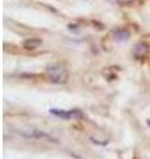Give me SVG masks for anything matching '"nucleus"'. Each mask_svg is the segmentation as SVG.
I'll return each mask as SVG.
<instances>
[{
    "mask_svg": "<svg viewBox=\"0 0 150 159\" xmlns=\"http://www.w3.org/2000/svg\"><path fill=\"white\" fill-rule=\"evenodd\" d=\"M46 76L50 82L57 84V85H62V84L67 82L69 72L66 66L62 65L61 62H53L46 66Z\"/></svg>",
    "mask_w": 150,
    "mask_h": 159,
    "instance_id": "1",
    "label": "nucleus"
},
{
    "mask_svg": "<svg viewBox=\"0 0 150 159\" xmlns=\"http://www.w3.org/2000/svg\"><path fill=\"white\" fill-rule=\"evenodd\" d=\"M19 134L28 139H36V141H48V142H58L57 138L52 137L50 134L45 133L38 129H31V130H20Z\"/></svg>",
    "mask_w": 150,
    "mask_h": 159,
    "instance_id": "2",
    "label": "nucleus"
},
{
    "mask_svg": "<svg viewBox=\"0 0 150 159\" xmlns=\"http://www.w3.org/2000/svg\"><path fill=\"white\" fill-rule=\"evenodd\" d=\"M50 114H53V116H56L61 119H83L84 118V113L81 110V109H70V110H63V109H57V107H52L50 109Z\"/></svg>",
    "mask_w": 150,
    "mask_h": 159,
    "instance_id": "3",
    "label": "nucleus"
},
{
    "mask_svg": "<svg viewBox=\"0 0 150 159\" xmlns=\"http://www.w3.org/2000/svg\"><path fill=\"white\" fill-rule=\"evenodd\" d=\"M149 53V47L145 43H137L133 48V56L137 60H144Z\"/></svg>",
    "mask_w": 150,
    "mask_h": 159,
    "instance_id": "4",
    "label": "nucleus"
},
{
    "mask_svg": "<svg viewBox=\"0 0 150 159\" xmlns=\"http://www.w3.org/2000/svg\"><path fill=\"white\" fill-rule=\"evenodd\" d=\"M42 44V40L38 39V37H29L27 40H24L23 43V47L25 49H28V51H34V49H37L40 45Z\"/></svg>",
    "mask_w": 150,
    "mask_h": 159,
    "instance_id": "5",
    "label": "nucleus"
},
{
    "mask_svg": "<svg viewBox=\"0 0 150 159\" xmlns=\"http://www.w3.org/2000/svg\"><path fill=\"white\" fill-rule=\"evenodd\" d=\"M113 37L117 40V41H125V40H128L129 37H131V33H129V31H127V29H116V31H113Z\"/></svg>",
    "mask_w": 150,
    "mask_h": 159,
    "instance_id": "6",
    "label": "nucleus"
},
{
    "mask_svg": "<svg viewBox=\"0 0 150 159\" xmlns=\"http://www.w3.org/2000/svg\"><path fill=\"white\" fill-rule=\"evenodd\" d=\"M90 141H91V142H94L95 145H100V146H107V145H108V142H107V141H103V142H100V141H98V139H95V138H90Z\"/></svg>",
    "mask_w": 150,
    "mask_h": 159,
    "instance_id": "7",
    "label": "nucleus"
},
{
    "mask_svg": "<svg viewBox=\"0 0 150 159\" xmlns=\"http://www.w3.org/2000/svg\"><path fill=\"white\" fill-rule=\"evenodd\" d=\"M136 0H119V4H123V6H128V4H132V3H134Z\"/></svg>",
    "mask_w": 150,
    "mask_h": 159,
    "instance_id": "8",
    "label": "nucleus"
},
{
    "mask_svg": "<svg viewBox=\"0 0 150 159\" xmlns=\"http://www.w3.org/2000/svg\"><path fill=\"white\" fill-rule=\"evenodd\" d=\"M146 122H148V125L150 126V119H148V121H146Z\"/></svg>",
    "mask_w": 150,
    "mask_h": 159,
    "instance_id": "9",
    "label": "nucleus"
},
{
    "mask_svg": "<svg viewBox=\"0 0 150 159\" xmlns=\"http://www.w3.org/2000/svg\"><path fill=\"white\" fill-rule=\"evenodd\" d=\"M111 2H119V0H111Z\"/></svg>",
    "mask_w": 150,
    "mask_h": 159,
    "instance_id": "10",
    "label": "nucleus"
}]
</instances>
